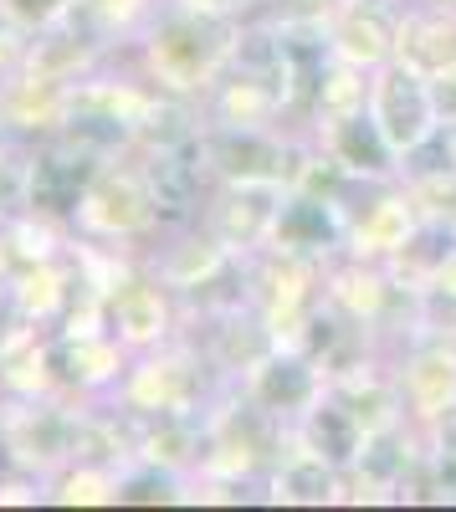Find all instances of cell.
<instances>
[{"instance_id":"cell-1","label":"cell","mask_w":456,"mask_h":512,"mask_svg":"<svg viewBox=\"0 0 456 512\" xmlns=\"http://www.w3.org/2000/svg\"><path fill=\"white\" fill-rule=\"evenodd\" d=\"M380 128H385V139L395 149H416L426 144L431 134V103H426V88L410 72H390L380 82V108H375Z\"/></svg>"},{"instance_id":"cell-2","label":"cell","mask_w":456,"mask_h":512,"mask_svg":"<svg viewBox=\"0 0 456 512\" xmlns=\"http://www.w3.org/2000/svg\"><path fill=\"white\" fill-rule=\"evenodd\" d=\"M339 154L354 164V169H385L390 164V139H385V128L380 118H349L339 128Z\"/></svg>"},{"instance_id":"cell-3","label":"cell","mask_w":456,"mask_h":512,"mask_svg":"<svg viewBox=\"0 0 456 512\" xmlns=\"http://www.w3.org/2000/svg\"><path fill=\"white\" fill-rule=\"evenodd\" d=\"M282 236H287V241H298V246H323L328 236H334V221H328V210H323V205L298 200V205L282 216Z\"/></svg>"},{"instance_id":"cell-4","label":"cell","mask_w":456,"mask_h":512,"mask_svg":"<svg viewBox=\"0 0 456 512\" xmlns=\"http://www.w3.org/2000/svg\"><path fill=\"white\" fill-rule=\"evenodd\" d=\"M313 441L323 446L328 461H349V456H354V425H349L339 410H323V415L313 420Z\"/></svg>"},{"instance_id":"cell-5","label":"cell","mask_w":456,"mask_h":512,"mask_svg":"<svg viewBox=\"0 0 456 512\" xmlns=\"http://www.w3.org/2000/svg\"><path fill=\"white\" fill-rule=\"evenodd\" d=\"M308 369L303 364H272L267 369V379H262V390H267V400H282V405H298V400H308Z\"/></svg>"}]
</instances>
